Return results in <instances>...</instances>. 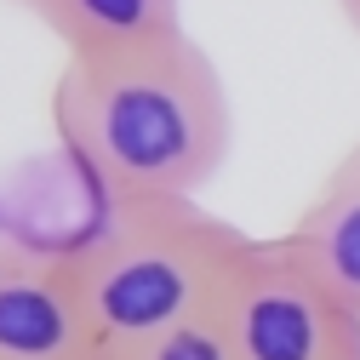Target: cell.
Segmentation results:
<instances>
[{
  "label": "cell",
  "mask_w": 360,
  "mask_h": 360,
  "mask_svg": "<svg viewBox=\"0 0 360 360\" xmlns=\"http://www.w3.org/2000/svg\"><path fill=\"white\" fill-rule=\"evenodd\" d=\"M246 246L252 235L200 200H109V217L63 252V269L103 360H120L212 314Z\"/></svg>",
  "instance_id": "7a4b0ae2"
},
{
  "label": "cell",
  "mask_w": 360,
  "mask_h": 360,
  "mask_svg": "<svg viewBox=\"0 0 360 360\" xmlns=\"http://www.w3.org/2000/svg\"><path fill=\"white\" fill-rule=\"evenodd\" d=\"M46 29L63 58H126L184 34V0H12Z\"/></svg>",
  "instance_id": "5b68a950"
},
{
  "label": "cell",
  "mask_w": 360,
  "mask_h": 360,
  "mask_svg": "<svg viewBox=\"0 0 360 360\" xmlns=\"http://www.w3.org/2000/svg\"><path fill=\"white\" fill-rule=\"evenodd\" d=\"M120 360H240V349H235L229 332H223L217 314H200V321L177 326V332H160L155 343L131 349V354H120Z\"/></svg>",
  "instance_id": "52a82bcc"
},
{
  "label": "cell",
  "mask_w": 360,
  "mask_h": 360,
  "mask_svg": "<svg viewBox=\"0 0 360 360\" xmlns=\"http://www.w3.org/2000/svg\"><path fill=\"white\" fill-rule=\"evenodd\" d=\"M338 6H343V18H349V29L360 34V0H338Z\"/></svg>",
  "instance_id": "ba28073f"
},
{
  "label": "cell",
  "mask_w": 360,
  "mask_h": 360,
  "mask_svg": "<svg viewBox=\"0 0 360 360\" xmlns=\"http://www.w3.org/2000/svg\"><path fill=\"white\" fill-rule=\"evenodd\" d=\"M52 131L109 200H200L235 143V109L195 34L126 58H63Z\"/></svg>",
  "instance_id": "6da1fadb"
},
{
  "label": "cell",
  "mask_w": 360,
  "mask_h": 360,
  "mask_svg": "<svg viewBox=\"0 0 360 360\" xmlns=\"http://www.w3.org/2000/svg\"><path fill=\"white\" fill-rule=\"evenodd\" d=\"M286 235L321 263V275L360 314V138L343 149V160L326 172V184L314 189V200L297 212Z\"/></svg>",
  "instance_id": "8992f818"
},
{
  "label": "cell",
  "mask_w": 360,
  "mask_h": 360,
  "mask_svg": "<svg viewBox=\"0 0 360 360\" xmlns=\"http://www.w3.org/2000/svg\"><path fill=\"white\" fill-rule=\"evenodd\" d=\"M0 360H103L63 252L0 240Z\"/></svg>",
  "instance_id": "277c9868"
},
{
  "label": "cell",
  "mask_w": 360,
  "mask_h": 360,
  "mask_svg": "<svg viewBox=\"0 0 360 360\" xmlns=\"http://www.w3.org/2000/svg\"><path fill=\"white\" fill-rule=\"evenodd\" d=\"M212 314L235 338L240 360H360L354 303L292 235H252Z\"/></svg>",
  "instance_id": "3957f363"
}]
</instances>
